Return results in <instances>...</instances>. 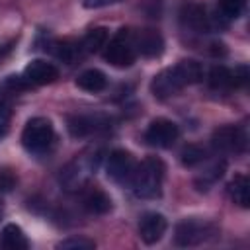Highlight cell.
<instances>
[{
	"label": "cell",
	"instance_id": "6da1fadb",
	"mask_svg": "<svg viewBox=\"0 0 250 250\" xmlns=\"http://www.w3.org/2000/svg\"><path fill=\"white\" fill-rule=\"evenodd\" d=\"M201 80H203L201 62H197L193 59H186V61H180L178 64L158 72L150 82V92L154 98L164 100V98L178 94L182 88H186L189 84H197Z\"/></svg>",
	"mask_w": 250,
	"mask_h": 250
},
{
	"label": "cell",
	"instance_id": "7a4b0ae2",
	"mask_svg": "<svg viewBox=\"0 0 250 250\" xmlns=\"http://www.w3.org/2000/svg\"><path fill=\"white\" fill-rule=\"evenodd\" d=\"M164 182V164L158 158H145L131 176L133 193L141 199H154L162 191Z\"/></svg>",
	"mask_w": 250,
	"mask_h": 250
},
{
	"label": "cell",
	"instance_id": "3957f363",
	"mask_svg": "<svg viewBox=\"0 0 250 250\" xmlns=\"http://www.w3.org/2000/svg\"><path fill=\"white\" fill-rule=\"evenodd\" d=\"M55 139L53 123L45 117H33L25 123L21 131V145L31 154H43L51 148Z\"/></svg>",
	"mask_w": 250,
	"mask_h": 250
},
{
	"label": "cell",
	"instance_id": "277c9868",
	"mask_svg": "<svg viewBox=\"0 0 250 250\" xmlns=\"http://www.w3.org/2000/svg\"><path fill=\"white\" fill-rule=\"evenodd\" d=\"M104 57H105V61H107L109 64H113V66H119V68L131 66V64L135 62V57H137L131 29L121 27V29L109 39V43H105Z\"/></svg>",
	"mask_w": 250,
	"mask_h": 250
},
{
	"label": "cell",
	"instance_id": "5b68a950",
	"mask_svg": "<svg viewBox=\"0 0 250 250\" xmlns=\"http://www.w3.org/2000/svg\"><path fill=\"white\" fill-rule=\"evenodd\" d=\"M100 156L96 152H84L80 156H76L64 170L61 176V182L66 186V189H78L82 188L92 174H96Z\"/></svg>",
	"mask_w": 250,
	"mask_h": 250
},
{
	"label": "cell",
	"instance_id": "8992f818",
	"mask_svg": "<svg viewBox=\"0 0 250 250\" xmlns=\"http://www.w3.org/2000/svg\"><path fill=\"white\" fill-rule=\"evenodd\" d=\"M215 225L203 219H184L176 225L174 242L178 246H197L215 234Z\"/></svg>",
	"mask_w": 250,
	"mask_h": 250
},
{
	"label": "cell",
	"instance_id": "52a82bcc",
	"mask_svg": "<svg viewBox=\"0 0 250 250\" xmlns=\"http://www.w3.org/2000/svg\"><path fill=\"white\" fill-rule=\"evenodd\" d=\"M178 135H180L178 125H176L174 121H170V119L160 117V119H154V121L146 127V131H145V141H146V145H150V146L168 148V146L174 145V141L178 139Z\"/></svg>",
	"mask_w": 250,
	"mask_h": 250
},
{
	"label": "cell",
	"instance_id": "ba28073f",
	"mask_svg": "<svg viewBox=\"0 0 250 250\" xmlns=\"http://www.w3.org/2000/svg\"><path fill=\"white\" fill-rule=\"evenodd\" d=\"M213 146L223 152H242L246 148V131L236 125H225L215 129Z\"/></svg>",
	"mask_w": 250,
	"mask_h": 250
},
{
	"label": "cell",
	"instance_id": "9c48e42d",
	"mask_svg": "<svg viewBox=\"0 0 250 250\" xmlns=\"http://www.w3.org/2000/svg\"><path fill=\"white\" fill-rule=\"evenodd\" d=\"M109 117L96 113V115H72L68 117V131L72 137H90L109 129Z\"/></svg>",
	"mask_w": 250,
	"mask_h": 250
},
{
	"label": "cell",
	"instance_id": "30bf717a",
	"mask_svg": "<svg viewBox=\"0 0 250 250\" xmlns=\"http://www.w3.org/2000/svg\"><path fill=\"white\" fill-rule=\"evenodd\" d=\"M105 172H107V178L117 182V184H123L127 180H131V176L135 172V158H133V154L123 150V148L113 150L109 154V158H107Z\"/></svg>",
	"mask_w": 250,
	"mask_h": 250
},
{
	"label": "cell",
	"instance_id": "8fae6325",
	"mask_svg": "<svg viewBox=\"0 0 250 250\" xmlns=\"http://www.w3.org/2000/svg\"><path fill=\"white\" fill-rule=\"evenodd\" d=\"M166 227H168V223H166L164 215L154 213V211L145 213L139 221V236L145 244H156L164 236Z\"/></svg>",
	"mask_w": 250,
	"mask_h": 250
},
{
	"label": "cell",
	"instance_id": "7c38bea8",
	"mask_svg": "<svg viewBox=\"0 0 250 250\" xmlns=\"http://www.w3.org/2000/svg\"><path fill=\"white\" fill-rule=\"evenodd\" d=\"M23 78L29 82V84H51L59 78V68L49 62V61H43V59H33L25 64L23 68Z\"/></svg>",
	"mask_w": 250,
	"mask_h": 250
},
{
	"label": "cell",
	"instance_id": "4fadbf2b",
	"mask_svg": "<svg viewBox=\"0 0 250 250\" xmlns=\"http://www.w3.org/2000/svg\"><path fill=\"white\" fill-rule=\"evenodd\" d=\"M133 43H135L137 55L146 57V59L158 57L164 51V39L154 29H141L139 33L133 35Z\"/></svg>",
	"mask_w": 250,
	"mask_h": 250
},
{
	"label": "cell",
	"instance_id": "5bb4252c",
	"mask_svg": "<svg viewBox=\"0 0 250 250\" xmlns=\"http://www.w3.org/2000/svg\"><path fill=\"white\" fill-rule=\"evenodd\" d=\"M82 205L88 213H94V215H105L109 209H111V199L109 195L100 189V188H90L86 189L84 197H82Z\"/></svg>",
	"mask_w": 250,
	"mask_h": 250
},
{
	"label": "cell",
	"instance_id": "9a60e30c",
	"mask_svg": "<svg viewBox=\"0 0 250 250\" xmlns=\"http://www.w3.org/2000/svg\"><path fill=\"white\" fill-rule=\"evenodd\" d=\"M182 21L195 29V31H207L209 29V16L201 4H188L182 10Z\"/></svg>",
	"mask_w": 250,
	"mask_h": 250
},
{
	"label": "cell",
	"instance_id": "2e32d148",
	"mask_svg": "<svg viewBox=\"0 0 250 250\" xmlns=\"http://www.w3.org/2000/svg\"><path fill=\"white\" fill-rule=\"evenodd\" d=\"M0 246H2V248H8V250H25V248L29 246V242H27L23 230H21L18 225L10 223V225H6V227L2 229Z\"/></svg>",
	"mask_w": 250,
	"mask_h": 250
},
{
	"label": "cell",
	"instance_id": "e0dca14e",
	"mask_svg": "<svg viewBox=\"0 0 250 250\" xmlns=\"http://www.w3.org/2000/svg\"><path fill=\"white\" fill-rule=\"evenodd\" d=\"M76 86L84 92H102L107 86V78L98 68H88L76 78Z\"/></svg>",
	"mask_w": 250,
	"mask_h": 250
},
{
	"label": "cell",
	"instance_id": "ac0fdd59",
	"mask_svg": "<svg viewBox=\"0 0 250 250\" xmlns=\"http://www.w3.org/2000/svg\"><path fill=\"white\" fill-rule=\"evenodd\" d=\"M229 193H230L234 203H238L240 207H248L250 205V182H248V178L244 174H236L229 184Z\"/></svg>",
	"mask_w": 250,
	"mask_h": 250
},
{
	"label": "cell",
	"instance_id": "d6986e66",
	"mask_svg": "<svg viewBox=\"0 0 250 250\" xmlns=\"http://www.w3.org/2000/svg\"><path fill=\"white\" fill-rule=\"evenodd\" d=\"M107 43V29L105 27H94L90 29L82 41H80V51L82 55H88V53H98L102 47H105Z\"/></svg>",
	"mask_w": 250,
	"mask_h": 250
},
{
	"label": "cell",
	"instance_id": "ffe728a7",
	"mask_svg": "<svg viewBox=\"0 0 250 250\" xmlns=\"http://www.w3.org/2000/svg\"><path fill=\"white\" fill-rule=\"evenodd\" d=\"M209 86L215 90H230L234 88V76L232 70H229L223 64H217L209 70Z\"/></svg>",
	"mask_w": 250,
	"mask_h": 250
},
{
	"label": "cell",
	"instance_id": "44dd1931",
	"mask_svg": "<svg viewBox=\"0 0 250 250\" xmlns=\"http://www.w3.org/2000/svg\"><path fill=\"white\" fill-rule=\"evenodd\" d=\"M53 53L64 61L66 64H72L76 59L82 57V51H80V43H72V41H59V43H53Z\"/></svg>",
	"mask_w": 250,
	"mask_h": 250
},
{
	"label": "cell",
	"instance_id": "7402d4cb",
	"mask_svg": "<svg viewBox=\"0 0 250 250\" xmlns=\"http://www.w3.org/2000/svg\"><path fill=\"white\" fill-rule=\"evenodd\" d=\"M225 168H227V162H225V160H217V162H213V164H211V166H209V168L195 180L197 188H199V189H207L209 186H213L217 180L223 178Z\"/></svg>",
	"mask_w": 250,
	"mask_h": 250
},
{
	"label": "cell",
	"instance_id": "603a6c76",
	"mask_svg": "<svg viewBox=\"0 0 250 250\" xmlns=\"http://www.w3.org/2000/svg\"><path fill=\"white\" fill-rule=\"evenodd\" d=\"M205 156H207V150H205L203 146L189 145V146H186V148L182 150V156H180V158H182V164H184V166H195V164L203 162Z\"/></svg>",
	"mask_w": 250,
	"mask_h": 250
},
{
	"label": "cell",
	"instance_id": "cb8c5ba5",
	"mask_svg": "<svg viewBox=\"0 0 250 250\" xmlns=\"http://www.w3.org/2000/svg\"><path fill=\"white\" fill-rule=\"evenodd\" d=\"M57 248H61V250H94L96 242L86 236H70V238L59 242Z\"/></svg>",
	"mask_w": 250,
	"mask_h": 250
},
{
	"label": "cell",
	"instance_id": "d4e9b609",
	"mask_svg": "<svg viewBox=\"0 0 250 250\" xmlns=\"http://www.w3.org/2000/svg\"><path fill=\"white\" fill-rule=\"evenodd\" d=\"M10 121H12V104L4 94H0V137L8 133Z\"/></svg>",
	"mask_w": 250,
	"mask_h": 250
},
{
	"label": "cell",
	"instance_id": "484cf974",
	"mask_svg": "<svg viewBox=\"0 0 250 250\" xmlns=\"http://www.w3.org/2000/svg\"><path fill=\"white\" fill-rule=\"evenodd\" d=\"M219 8H221L225 18L234 20V18H238L242 14L244 0H219Z\"/></svg>",
	"mask_w": 250,
	"mask_h": 250
},
{
	"label": "cell",
	"instance_id": "4316f807",
	"mask_svg": "<svg viewBox=\"0 0 250 250\" xmlns=\"http://www.w3.org/2000/svg\"><path fill=\"white\" fill-rule=\"evenodd\" d=\"M4 86L10 88V90H14V92H20V90H25V88L31 86V84H29L23 76H8L6 82H4Z\"/></svg>",
	"mask_w": 250,
	"mask_h": 250
},
{
	"label": "cell",
	"instance_id": "83f0119b",
	"mask_svg": "<svg viewBox=\"0 0 250 250\" xmlns=\"http://www.w3.org/2000/svg\"><path fill=\"white\" fill-rule=\"evenodd\" d=\"M117 2H123V0H84V6L88 10H98V8H105V6L117 4Z\"/></svg>",
	"mask_w": 250,
	"mask_h": 250
},
{
	"label": "cell",
	"instance_id": "f1b7e54d",
	"mask_svg": "<svg viewBox=\"0 0 250 250\" xmlns=\"http://www.w3.org/2000/svg\"><path fill=\"white\" fill-rule=\"evenodd\" d=\"M12 186H14V178L8 172H0V189L8 191V189H12Z\"/></svg>",
	"mask_w": 250,
	"mask_h": 250
}]
</instances>
